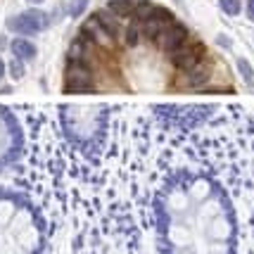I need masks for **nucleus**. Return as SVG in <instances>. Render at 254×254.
<instances>
[{
	"label": "nucleus",
	"mask_w": 254,
	"mask_h": 254,
	"mask_svg": "<svg viewBox=\"0 0 254 254\" xmlns=\"http://www.w3.org/2000/svg\"><path fill=\"white\" fill-rule=\"evenodd\" d=\"M0 254H38V235L29 219H19L14 204L0 202Z\"/></svg>",
	"instance_id": "obj_1"
},
{
	"label": "nucleus",
	"mask_w": 254,
	"mask_h": 254,
	"mask_svg": "<svg viewBox=\"0 0 254 254\" xmlns=\"http://www.w3.org/2000/svg\"><path fill=\"white\" fill-rule=\"evenodd\" d=\"M48 26V19L41 10H29L24 14H14L7 19V29L14 33H22V36H31V33L41 31Z\"/></svg>",
	"instance_id": "obj_2"
},
{
	"label": "nucleus",
	"mask_w": 254,
	"mask_h": 254,
	"mask_svg": "<svg viewBox=\"0 0 254 254\" xmlns=\"http://www.w3.org/2000/svg\"><path fill=\"white\" fill-rule=\"evenodd\" d=\"M64 88L69 93H83L93 88V74L83 62H69L64 76Z\"/></svg>",
	"instance_id": "obj_3"
},
{
	"label": "nucleus",
	"mask_w": 254,
	"mask_h": 254,
	"mask_svg": "<svg viewBox=\"0 0 254 254\" xmlns=\"http://www.w3.org/2000/svg\"><path fill=\"white\" fill-rule=\"evenodd\" d=\"M183 41H186V29H183L181 24H174V22L169 24L164 31L155 38L157 48H162L166 53H176L178 48L183 45Z\"/></svg>",
	"instance_id": "obj_4"
},
{
	"label": "nucleus",
	"mask_w": 254,
	"mask_h": 254,
	"mask_svg": "<svg viewBox=\"0 0 254 254\" xmlns=\"http://www.w3.org/2000/svg\"><path fill=\"white\" fill-rule=\"evenodd\" d=\"M199 60H202V55H199V50L195 45H181L176 53L171 55L174 66L181 69V71H192V69L199 64Z\"/></svg>",
	"instance_id": "obj_5"
},
{
	"label": "nucleus",
	"mask_w": 254,
	"mask_h": 254,
	"mask_svg": "<svg viewBox=\"0 0 254 254\" xmlns=\"http://www.w3.org/2000/svg\"><path fill=\"white\" fill-rule=\"evenodd\" d=\"M12 55H14V60H22V62H31L33 57H36V45L31 43V41H26V38H14L12 41Z\"/></svg>",
	"instance_id": "obj_6"
},
{
	"label": "nucleus",
	"mask_w": 254,
	"mask_h": 254,
	"mask_svg": "<svg viewBox=\"0 0 254 254\" xmlns=\"http://www.w3.org/2000/svg\"><path fill=\"white\" fill-rule=\"evenodd\" d=\"M95 19H98V24L105 29V31H107V36H117V33H119L117 17H114L110 10H107V12H95Z\"/></svg>",
	"instance_id": "obj_7"
},
{
	"label": "nucleus",
	"mask_w": 254,
	"mask_h": 254,
	"mask_svg": "<svg viewBox=\"0 0 254 254\" xmlns=\"http://www.w3.org/2000/svg\"><path fill=\"white\" fill-rule=\"evenodd\" d=\"M169 24H171V22H166V19H159V17H152V19L143 22V33L147 36V38H152V41H155L157 36L164 31Z\"/></svg>",
	"instance_id": "obj_8"
},
{
	"label": "nucleus",
	"mask_w": 254,
	"mask_h": 254,
	"mask_svg": "<svg viewBox=\"0 0 254 254\" xmlns=\"http://www.w3.org/2000/svg\"><path fill=\"white\" fill-rule=\"evenodd\" d=\"M107 10H110L114 17H131L133 12H135V5H133L131 0H110Z\"/></svg>",
	"instance_id": "obj_9"
},
{
	"label": "nucleus",
	"mask_w": 254,
	"mask_h": 254,
	"mask_svg": "<svg viewBox=\"0 0 254 254\" xmlns=\"http://www.w3.org/2000/svg\"><path fill=\"white\" fill-rule=\"evenodd\" d=\"M157 12V5L155 2H150V0H140L138 5H135V12L133 14H138V19L140 22H147V19H152Z\"/></svg>",
	"instance_id": "obj_10"
},
{
	"label": "nucleus",
	"mask_w": 254,
	"mask_h": 254,
	"mask_svg": "<svg viewBox=\"0 0 254 254\" xmlns=\"http://www.w3.org/2000/svg\"><path fill=\"white\" fill-rule=\"evenodd\" d=\"M238 69H240V74H243V78H245V83L247 86H254V69H252V64L247 62V60H243V57H238Z\"/></svg>",
	"instance_id": "obj_11"
},
{
	"label": "nucleus",
	"mask_w": 254,
	"mask_h": 254,
	"mask_svg": "<svg viewBox=\"0 0 254 254\" xmlns=\"http://www.w3.org/2000/svg\"><path fill=\"white\" fill-rule=\"evenodd\" d=\"M221 10L228 14V17H238V12L243 10V2L240 0H219Z\"/></svg>",
	"instance_id": "obj_12"
},
{
	"label": "nucleus",
	"mask_w": 254,
	"mask_h": 254,
	"mask_svg": "<svg viewBox=\"0 0 254 254\" xmlns=\"http://www.w3.org/2000/svg\"><path fill=\"white\" fill-rule=\"evenodd\" d=\"M138 41H140V26H138V24H131V26L126 29V43L138 45Z\"/></svg>",
	"instance_id": "obj_13"
},
{
	"label": "nucleus",
	"mask_w": 254,
	"mask_h": 254,
	"mask_svg": "<svg viewBox=\"0 0 254 254\" xmlns=\"http://www.w3.org/2000/svg\"><path fill=\"white\" fill-rule=\"evenodd\" d=\"M86 7H88V0H71V7H69V12H71V17H81Z\"/></svg>",
	"instance_id": "obj_14"
},
{
	"label": "nucleus",
	"mask_w": 254,
	"mask_h": 254,
	"mask_svg": "<svg viewBox=\"0 0 254 254\" xmlns=\"http://www.w3.org/2000/svg\"><path fill=\"white\" fill-rule=\"evenodd\" d=\"M7 69H10L12 78H17V81H19V78L24 76V64H22V60H14V62H12V64L7 66Z\"/></svg>",
	"instance_id": "obj_15"
},
{
	"label": "nucleus",
	"mask_w": 254,
	"mask_h": 254,
	"mask_svg": "<svg viewBox=\"0 0 254 254\" xmlns=\"http://www.w3.org/2000/svg\"><path fill=\"white\" fill-rule=\"evenodd\" d=\"M245 10H247V17L254 22V0H247V2H245Z\"/></svg>",
	"instance_id": "obj_16"
},
{
	"label": "nucleus",
	"mask_w": 254,
	"mask_h": 254,
	"mask_svg": "<svg viewBox=\"0 0 254 254\" xmlns=\"http://www.w3.org/2000/svg\"><path fill=\"white\" fill-rule=\"evenodd\" d=\"M219 43H221L223 48H231V41H228V38H226L223 33H221V36H219Z\"/></svg>",
	"instance_id": "obj_17"
},
{
	"label": "nucleus",
	"mask_w": 254,
	"mask_h": 254,
	"mask_svg": "<svg viewBox=\"0 0 254 254\" xmlns=\"http://www.w3.org/2000/svg\"><path fill=\"white\" fill-rule=\"evenodd\" d=\"M5 71H7V66H5V62H2V60H0V78L5 76Z\"/></svg>",
	"instance_id": "obj_18"
},
{
	"label": "nucleus",
	"mask_w": 254,
	"mask_h": 254,
	"mask_svg": "<svg viewBox=\"0 0 254 254\" xmlns=\"http://www.w3.org/2000/svg\"><path fill=\"white\" fill-rule=\"evenodd\" d=\"M29 2H31V5H41L43 0H29Z\"/></svg>",
	"instance_id": "obj_19"
},
{
	"label": "nucleus",
	"mask_w": 254,
	"mask_h": 254,
	"mask_svg": "<svg viewBox=\"0 0 254 254\" xmlns=\"http://www.w3.org/2000/svg\"><path fill=\"white\" fill-rule=\"evenodd\" d=\"M0 48H5V38H0Z\"/></svg>",
	"instance_id": "obj_20"
}]
</instances>
